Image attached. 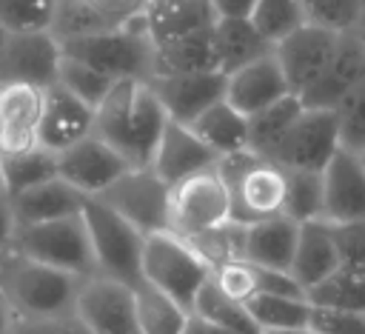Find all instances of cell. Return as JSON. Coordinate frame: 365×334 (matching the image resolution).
I'll return each mask as SVG.
<instances>
[{
	"label": "cell",
	"instance_id": "52",
	"mask_svg": "<svg viewBox=\"0 0 365 334\" xmlns=\"http://www.w3.org/2000/svg\"><path fill=\"white\" fill-rule=\"evenodd\" d=\"M356 34H359L362 43H365V14H362V20H359V26H356Z\"/></svg>",
	"mask_w": 365,
	"mask_h": 334
},
{
	"label": "cell",
	"instance_id": "44",
	"mask_svg": "<svg viewBox=\"0 0 365 334\" xmlns=\"http://www.w3.org/2000/svg\"><path fill=\"white\" fill-rule=\"evenodd\" d=\"M308 328L314 334H365V311H336L311 305Z\"/></svg>",
	"mask_w": 365,
	"mask_h": 334
},
{
	"label": "cell",
	"instance_id": "5",
	"mask_svg": "<svg viewBox=\"0 0 365 334\" xmlns=\"http://www.w3.org/2000/svg\"><path fill=\"white\" fill-rule=\"evenodd\" d=\"M83 220L91 237L97 274L137 288L143 283V248L145 234L137 231L125 217L108 208L103 200L88 197L83 206Z\"/></svg>",
	"mask_w": 365,
	"mask_h": 334
},
{
	"label": "cell",
	"instance_id": "18",
	"mask_svg": "<svg viewBox=\"0 0 365 334\" xmlns=\"http://www.w3.org/2000/svg\"><path fill=\"white\" fill-rule=\"evenodd\" d=\"M46 88L31 83H0V154L26 151L37 143Z\"/></svg>",
	"mask_w": 365,
	"mask_h": 334
},
{
	"label": "cell",
	"instance_id": "21",
	"mask_svg": "<svg viewBox=\"0 0 365 334\" xmlns=\"http://www.w3.org/2000/svg\"><path fill=\"white\" fill-rule=\"evenodd\" d=\"M325 223L365 220V166L356 154L339 148L322 171Z\"/></svg>",
	"mask_w": 365,
	"mask_h": 334
},
{
	"label": "cell",
	"instance_id": "39",
	"mask_svg": "<svg viewBox=\"0 0 365 334\" xmlns=\"http://www.w3.org/2000/svg\"><path fill=\"white\" fill-rule=\"evenodd\" d=\"M305 11V23L348 34L356 31L362 14H365V0H299Z\"/></svg>",
	"mask_w": 365,
	"mask_h": 334
},
{
	"label": "cell",
	"instance_id": "14",
	"mask_svg": "<svg viewBox=\"0 0 365 334\" xmlns=\"http://www.w3.org/2000/svg\"><path fill=\"white\" fill-rule=\"evenodd\" d=\"M339 37L342 34L336 31L305 23L274 46V57L279 60V69L297 97L325 71L339 46Z\"/></svg>",
	"mask_w": 365,
	"mask_h": 334
},
{
	"label": "cell",
	"instance_id": "33",
	"mask_svg": "<svg viewBox=\"0 0 365 334\" xmlns=\"http://www.w3.org/2000/svg\"><path fill=\"white\" fill-rule=\"evenodd\" d=\"M191 311L200 314V317H205V320L214 323V325H222V328L234 331V334H262L259 325L254 323L248 305L231 300L214 280H208V283L200 288V294H197Z\"/></svg>",
	"mask_w": 365,
	"mask_h": 334
},
{
	"label": "cell",
	"instance_id": "51",
	"mask_svg": "<svg viewBox=\"0 0 365 334\" xmlns=\"http://www.w3.org/2000/svg\"><path fill=\"white\" fill-rule=\"evenodd\" d=\"M9 34H11V31H9V29H6L3 23H0V60H3V51H6V43H9Z\"/></svg>",
	"mask_w": 365,
	"mask_h": 334
},
{
	"label": "cell",
	"instance_id": "47",
	"mask_svg": "<svg viewBox=\"0 0 365 334\" xmlns=\"http://www.w3.org/2000/svg\"><path fill=\"white\" fill-rule=\"evenodd\" d=\"M14 231H17V220H14L11 200H9V194H0V254H6L11 248Z\"/></svg>",
	"mask_w": 365,
	"mask_h": 334
},
{
	"label": "cell",
	"instance_id": "23",
	"mask_svg": "<svg viewBox=\"0 0 365 334\" xmlns=\"http://www.w3.org/2000/svg\"><path fill=\"white\" fill-rule=\"evenodd\" d=\"M299 228L302 223L291 220L288 214H274L268 220L251 223L245 240V260L274 271H291L299 243Z\"/></svg>",
	"mask_w": 365,
	"mask_h": 334
},
{
	"label": "cell",
	"instance_id": "50",
	"mask_svg": "<svg viewBox=\"0 0 365 334\" xmlns=\"http://www.w3.org/2000/svg\"><path fill=\"white\" fill-rule=\"evenodd\" d=\"M14 325H17V317H14L9 300L0 291V334H14Z\"/></svg>",
	"mask_w": 365,
	"mask_h": 334
},
{
	"label": "cell",
	"instance_id": "26",
	"mask_svg": "<svg viewBox=\"0 0 365 334\" xmlns=\"http://www.w3.org/2000/svg\"><path fill=\"white\" fill-rule=\"evenodd\" d=\"M336 268H339V254H336V246H334L328 223L325 220L302 223L297 254H294V263H291V277L308 294V288H314L317 283L331 277Z\"/></svg>",
	"mask_w": 365,
	"mask_h": 334
},
{
	"label": "cell",
	"instance_id": "3",
	"mask_svg": "<svg viewBox=\"0 0 365 334\" xmlns=\"http://www.w3.org/2000/svg\"><path fill=\"white\" fill-rule=\"evenodd\" d=\"M228 194H231V217L242 226L268 220L282 214L285 206V168L274 160L245 148L228 154L217 163Z\"/></svg>",
	"mask_w": 365,
	"mask_h": 334
},
{
	"label": "cell",
	"instance_id": "9",
	"mask_svg": "<svg viewBox=\"0 0 365 334\" xmlns=\"http://www.w3.org/2000/svg\"><path fill=\"white\" fill-rule=\"evenodd\" d=\"M339 151V123L334 108H302L268 160L285 171H325Z\"/></svg>",
	"mask_w": 365,
	"mask_h": 334
},
{
	"label": "cell",
	"instance_id": "24",
	"mask_svg": "<svg viewBox=\"0 0 365 334\" xmlns=\"http://www.w3.org/2000/svg\"><path fill=\"white\" fill-rule=\"evenodd\" d=\"M214 49L222 74H231L254 60L274 54V43L254 26L251 17H217Z\"/></svg>",
	"mask_w": 365,
	"mask_h": 334
},
{
	"label": "cell",
	"instance_id": "28",
	"mask_svg": "<svg viewBox=\"0 0 365 334\" xmlns=\"http://www.w3.org/2000/svg\"><path fill=\"white\" fill-rule=\"evenodd\" d=\"M191 128L197 131V137L222 157L228 154H237V151H245L251 148L248 146V117L242 111H237L228 100H220L214 103L208 111H202Z\"/></svg>",
	"mask_w": 365,
	"mask_h": 334
},
{
	"label": "cell",
	"instance_id": "13",
	"mask_svg": "<svg viewBox=\"0 0 365 334\" xmlns=\"http://www.w3.org/2000/svg\"><path fill=\"white\" fill-rule=\"evenodd\" d=\"M57 166H60V177L86 197H100L125 171H131L128 160L97 134H88L80 143L60 151Z\"/></svg>",
	"mask_w": 365,
	"mask_h": 334
},
{
	"label": "cell",
	"instance_id": "36",
	"mask_svg": "<svg viewBox=\"0 0 365 334\" xmlns=\"http://www.w3.org/2000/svg\"><path fill=\"white\" fill-rule=\"evenodd\" d=\"M245 240H248V226L228 220L217 228H208L197 237H188V243L197 248V254L214 268L234 263V260H245Z\"/></svg>",
	"mask_w": 365,
	"mask_h": 334
},
{
	"label": "cell",
	"instance_id": "25",
	"mask_svg": "<svg viewBox=\"0 0 365 334\" xmlns=\"http://www.w3.org/2000/svg\"><path fill=\"white\" fill-rule=\"evenodd\" d=\"M217 23V11L208 0H151L145 11V29L154 46L205 31Z\"/></svg>",
	"mask_w": 365,
	"mask_h": 334
},
{
	"label": "cell",
	"instance_id": "8",
	"mask_svg": "<svg viewBox=\"0 0 365 334\" xmlns=\"http://www.w3.org/2000/svg\"><path fill=\"white\" fill-rule=\"evenodd\" d=\"M231 217V194L220 168L200 171L177 186H171L168 231L180 237H197L208 228H217Z\"/></svg>",
	"mask_w": 365,
	"mask_h": 334
},
{
	"label": "cell",
	"instance_id": "55",
	"mask_svg": "<svg viewBox=\"0 0 365 334\" xmlns=\"http://www.w3.org/2000/svg\"><path fill=\"white\" fill-rule=\"evenodd\" d=\"M359 160H362V166H365V154H359Z\"/></svg>",
	"mask_w": 365,
	"mask_h": 334
},
{
	"label": "cell",
	"instance_id": "2",
	"mask_svg": "<svg viewBox=\"0 0 365 334\" xmlns=\"http://www.w3.org/2000/svg\"><path fill=\"white\" fill-rule=\"evenodd\" d=\"M83 277L29 260L17 251L0 254V291L17 320H43L77 308Z\"/></svg>",
	"mask_w": 365,
	"mask_h": 334
},
{
	"label": "cell",
	"instance_id": "11",
	"mask_svg": "<svg viewBox=\"0 0 365 334\" xmlns=\"http://www.w3.org/2000/svg\"><path fill=\"white\" fill-rule=\"evenodd\" d=\"M63 66V43L48 31H11L3 60L0 83H31L40 88L57 86Z\"/></svg>",
	"mask_w": 365,
	"mask_h": 334
},
{
	"label": "cell",
	"instance_id": "7",
	"mask_svg": "<svg viewBox=\"0 0 365 334\" xmlns=\"http://www.w3.org/2000/svg\"><path fill=\"white\" fill-rule=\"evenodd\" d=\"M211 265L197 254V248L185 237L174 231H157L145 237L143 280L174 297L188 311L194 308V300L200 288L211 280Z\"/></svg>",
	"mask_w": 365,
	"mask_h": 334
},
{
	"label": "cell",
	"instance_id": "37",
	"mask_svg": "<svg viewBox=\"0 0 365 334\" xmlns=\"http://www.w3.org/2000/svg\"><path fill=\"white\" fill-rule=\"evenodd\" d=\"M117 80H111L108 74L97 71L94 66L77 60V57H68L63 54V66H60V77H57V86H63L66 91H71L77 100H83L86 106H91L97 111V106L108 97V91L114 88Z\"/></svg>",
	"mask_w": 365,
	"mask_h": 334
},
{
	"label": "cell",
	"instance_id": "38",
	"mask_svg": "<svg viewBox=\"0 0 365 334\" xmlns=\"http://www.w3.org/2000/svg\"><path fill=\"white\" fill-rule=\"evenodd\" d=\"M103 29H108V26L94 14V9L86 0H54V14H51L48 31L60 43H71V40L97 34Z\"/></svg>",
	"mask_w": 365,
	"mask_h": 334
},
{
	"label": "cell",
	"instance_id": "32",
	"mask_svg": "<svg viewBox=\"0 0 365 334\" xmlns=\"http://www.w3.org/2000/svg\"><path fill=\"white\" fill-rule=\"evenodd\" d=\"M302 108H305L302 100L297 94H288V97L277 100L274 106L251 114L248 117V146H251V151H257L262 157H271V151L285 137L291 123L302 114Z\"/></svg>",
	"mask_w": 365,
	"mask_h": 334
},
{
	"label": "cell",
	"instance_id": "27",
	"mask_svg": "<svg viewBox=\"0 0 365 334\" xmlns=\"http://www.w3.org/2000/svg\"><path fill=\"white\" fill-rule=\"evenodd\" d=\"M220 71L214 49V26L154 46V74H202Z\"/></svg>",
	"mask_w": 365,
	"mask_h": 334
},
{
	"label": "cell",
	"instance_id": "43",
	"mask_svg": "<svg viewBox=\"0 0 365 334\" xmlns=\"http://www.w3.org/2000/svg\"><path fill=\"white\" fill-rule=\"evenodd\" d=\"M328 228L339 254V268L365 274V220L328 223Z\"/></svg>",
	"mask_w": 365,
	"mask_h": 334
},
{
	"label": "cell",
	"instance_id": "16",
	"mask_svg": "<svg viewBox=\"0 0 365 334\" xmlns=\"http://www.w3.org/2000/svg\"><path fill=\"white\" fill-rule=\"evenodd\" d=\"M220 163V154L211 151L191 126H182V123H174L168 120L163 137H160V146L154 151V160H151V171L165 180L168 186H177L200 171H208V168H217Z\"/></svg>",
	"mask_w": 365,
	"mask_h": 334
},
{
	"label": "cell",
	"instance_id": "46",
	"mask_svg": "<svg viewBox=\"0 0 365 334\" xmlns=\"http://www.w3.org/2000/svg\"><path fill=\"white\" fill-rule=\"evenodd\" d=\"M14 334H91L77 311L43 317V320H17Z\"/></svg>",
	"mask_w": 365,
	"mask_h": 334
},
{
	"label": "cell",
	"instance_id": "45",
	"mask_svg": "<svg viewBox=\"0 0 365 334\" xmlns=\"http://www.w3.org/2000/svg\"><path fill=\"white\" fill-rule=\"evenodd\" d=\"M86 3L108 29H120L143 20L151 6V0H86Z\"/></svg>",
	"mask_w": 365,
	"mask_h": 334
},
{
	"label": "cell",
	"instance_id": "35",
	"mask_svg": "<svg viewBox=\"0 0 365 334\" xmlns=\"http://www.w3.org/2000/svg\"><path fill=\"white\" fill-rule=\"evenodd\" d=\"M308 303L317 308L336 311H365V274L336 268L331 277L308 288Z\"/></svg>",
	"mask_w": 365,
	"mask_h": 334
},
{
	"label": "cell",
	"instance_id": "54",
	"mask_svg": "<svg viewBox=\"0 0 365 334\" xmlns=\"http://www.w3.org/2000/svg\"><path fill=\"white\" fill-rule=\"evenodd\" d=\"M0 194H6V186H3V166H0Z\"/></svg>",
	"mask_w": 365,
	"mask_h": 334
},
{
	"label": "cell",
	"instance_id": "30",
	"mask_svg": "<svg viewBox=\"0 0 365 334\" xmlns=\"http://www.w3.org/2000/svg\"><path fill=\"white\" fill-rule=\"evenodd\" d=\"M254 323L262 334L274 331H305L311 325V303L308 297L291 294H257L245 303Z\"/></svg>",
	"mask_w": 365,
	"mask_h": 334
},
{
	"label": "cell",
	"instance_id": "6",
	"mask_svg": "<svg viewBox=\"0 0 365 334\" xmlns=\"http://www.w3.org/2000/svg\"><path fill=\"white\" fill-rule=\"evenodd\" d=\"M9 251H17L29 260L46 263L51 268L68 271L83 280L97 277V260L83 214L34 223V226H17Z\"/></svg>",
	"mask_w": 365,
	"mask_h": 334
},
{
	"label": "cell",
	"instance_id": "53",
	"mask_svg": "<svg viewBox=\"0 0 365 334\" xmlns=\"http://www.w3.org/2000/svg\"><path fill=\"white\" fill-rule=\"evenodd\" d=\"M274 334H314L311 328H305V331H274Z\"/></svg>",
	"mask_w": 365,
	"mask_h": 334
},
{
	"label": "cell",
	"instance_id": "29",
	"mask_svg": "<svg viewBox=\"0 0 365 334\" xmlns=\"http://www.w3.org/2000/svg\"><path fill=\"white\" fill-rule=\"evenodd\" d=\"M0 166H3V186L6 194L14 197L26 188H34L46 180L60 177V166H57V151H48L43 146H31L26 151H11V154H0Z\"/></svg>",
	"mask_w": 365,
	"mask_h": 334
},
{
	"label": "cell",
	"instance_id": "20",
	"mask_svg": "<svg viewBox=\"0 0 365 334\" xmlns=\"http://www.w3.org/2000/svg\"><path fill=\"white\" fill-rule=\"evenodd\" d=\"M288 94H294V91H291V86L279 69V60L274 54L231 71L228 86H225V100L245 117L274 106L277 100H282Z\"/></svg>",
	"mask_w": 365,
	"mask_h": 334
},
{
	"label": "cell",
	"instance_id": "31",
	"mask_svg": "<svg viewBox=\"0 0 365 334\" xmlns=\"http://www.w3.org/2000/svg\"><path fill=\"white\" fill-rule=\"evenodd\" d=\"M134 303H137V320L143 334H182L188 323V308L180 305L174 297L165 291L154 288L151 283H140L134 288Z\"/></svg>",
	"mask_w": 365,
	"mask_h": 334
},
{
	"label": "cell",
	"instance_id": "48",
	"mask_svg": "<svg viewBox=\"0 0 365 334\" xmlns=\"http://www.w3.org/2000/svg\"><path fill=\"white\" fill-rule=\"evenodd\" d=\"M217 17H251L257 0H211Z\"/></svg>",
	"mask_w": 365,
	"mask_h": 334
},
{
	"label": "cell",
	"instance_id": "34",
	"mask_svg": "<svg viewBox=\"0 0 365 334\" xmlns=\"http://www.w3.org/2000/svg\"><path fill=\"white\" fill-rule=\"evenodd\" d=\"M297 223H317L325 220V183L322 171H285V206Z\"/></svg>",
	"mask_w": 365,
	"mask_h": 334
},
{
	"label": "cell",
	"instance_id": "41",
	"mask_svg": "<svg viewBox=\"0 0 365 334\" xmlns=\"http://www.w3.org/2000/svg\"><path fill=\"white\" fill-rule=\"evenodd\" d=\"M334 111L339 123V148L356 157L365 154V80L356 83Z\"/></svg>",
	"mask_w": 365,
	"mask_h": 334
},
{
	"label": "cell",
	"instance_id": "22",
	"mask_svg": "<svg viewBox=\"0 0 365 334\" xmlns=\"http://www.w3.org/2000/svg\"><path fill=\"white\" fill-rule=\"evenodd\" d=\"M9 200L14 208L17 226H34V223H48V220L83 214V206L88 197L83 191H77L71 183H66L63 177H54V180L34 186V188H26Z\"/></svg>",
	"mask_w": 365,
	"mask_h": 334
},
{
	"label": "cell",
	"instance_id": "49",
	"mask_svg": "<svg viewBox=\"0 0 365 334\" xmlns=\"http://www.w3.org/2000/svg\"><path fill=\"white\" fill-rule=\"evenodd\" d=\"M182 334H234V331H228V328H222V325H214V323H208L205 317H200V314L191 311Z\"/></svg>",
	"mask_w": 365,
	"mask_h": 334
},
{
	"label": "cell",
	"instance_id": "15",
	"mask_svg": "<svg viewBox=\"0 0 365 334\" xmlns=\"http://www.w3.org/2000/svg\"><path fill=\"white\" fill-rule=\"evenodd\" d=\"M157 100L163 103L168 120L191 126L202 111L214 103L225 100L228 74L222 71H202V74H154L145 80Z\"/></svg>",
	"mask_w": 365,
	"mask_h": 334
},
{
	"label": "cell",
	"instance_id": "12",
	"mask_svg": "<svg viewBox=\"0 0 365 334\" xmlns=\"http://www.w3.org/2000/svg\"><path fill=\"white\" fill-rule=\"evenodd\" d=\"M91 334H143L137 320L134 288L108 277L83 280L77 308H74Z\"/></svg>",
	"mask_w": 365,
	"mask_h": 334
},
{
	"label": "cell",
	"instance_id": "40",
	"mask_svg": "<svg viewBox=\"0 0 365 334\" xmlns=\"http://www.w3.org/2000/svg\"><path fill=\"white\" fill-rule=\"evenodd\" d=\"M251 20L277 46L282 37L305 26V11L299 0H257Z\"/></svg>",
	"mask_w": 365,
	"mask_h": 334
},
{
	"label": "cell",
	"instance_id": "4",
	"mask_svg": "<svg viewBox=\"0 0 365 334\" xmlns=\"http://www.w3.org/2000/svg\"><path fill=\"white\" fill-rule=\"evenodd\" d=\"M63 54L94 66L111 80H151L154 77V40L145 29V17L131 26L103 29L97 34L63 43Z\"/></svg>",
	"mask_w": 365,
	"mask_h": 334
},
{
	"label": "cell",
	"instance_id": "19",
	"mask_svg": "<svg viewBox=\"0 0 365 334\" xmlns=\"http://www.w3.org/2000/svg\"><path fill=\"white\" fill-rule=\"evenodd\" d=\"M88 134H94V108L77 100L63 86L46 88V106H43V117L37 126V143L60 154Z\"/></svg>",
	"mask_w": 365,
	"mask_h": 334
},
{
	"label": "cell",
	"instance_id": "17",
	"mask_svg": "<svg viewBox=\"0 0 365 334\" xmlns=\"http://www.w3.org/2000/svg\"><path fill=\"white\" fill-rule=\"evenodd\" d=\"M365 80V43L356 31L339 37V46L325 71L299 94L305 108H336L342 97Z\"/></svg>",
	"mask_w": 365,
	"mask_h": 334
},
{
	"label": "cell",
	"instance_id": "42",
	"mask_svg": "<svg viewBox=\"0 0 365 334\" xmlns=\"http://www.w3.org/2000/svg\"><path fill=\"white\" fill-rule=\"evenodd\" d=\"M54 0H0V23L9 31H40L51 26Z\"/></svg>",
	"mask_w": 365,
	"mask_h": 334
},
{
	"label": "cell",
	"instance_id": "1",
	"mask_svg": "<svg viewBox=\"0 0 365 334\" xmlns=\"http://www.w3.org/2000/svg\"><path fill=\"white\" fill-rule=\"evenodd\" d=\"M168 114L145 80H117L94 111V134L117 148L131 168H148Z\"/></svg>",
	"mask_w": 365,
	"mask_h": 334
},
{
	"label": "cell",
	"instance_id": "10",
	"mask_svg": "<svg viewBox=\"0 0 365 334\" xmlns=\"http://www.w3.org/2000/svg\"><path fill=\"white\" fill-rule=\"evenodd\" d=\"M97 200L125 217L137 231L157 234L168 231V208H171V186L160 180L151 168H131L114 186H108Z\"/></svg>",
	"mask_w": 365,
	"mask_h": 334
}]
</instances>
